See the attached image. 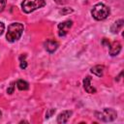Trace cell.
<instances>
[{
    "label": "cell",
    "instance_id": "8992f818",
    "mask_svg": "<svg viewBox=\"0 0 124 124\" xmlns=\"http://www.w3.org/2000/svg\"><path fill=\"white\" fill-rule=\"evenodd\" d=\"M109 46V54L111 56L117 55L121 50V44L118 41H113L111 44L108 45Z\"/></svg>",
    "mask_w": 124,
    "mask_h": 124
},
{
    "label": "cell",
    "instance_id": "52a82bcc",
    "mask_svg": "<svg viewBox=\"0 0 124 124\" xmlns=\"http://www.w3.org/2000/svg\"><path fill=\"white\" fill-rule=\"evenodd\" d=\"M44 46H45V48H46V50L47 52L52 53V52H54V51L57 49V47H58V43H57L56 41H54V40H47V41L45 42Z\"/></svg>",
    "mask_w": 124,
    "mask_h": 124
},
{
    "label": "cell",
    "instance_id": "d6986e66",
    "mask_svg": "<svg viewBox=\"0 0 124 124\" xmlns=\"http://www.w3.org/2000/svg\"><path fill=\"white\" fill-rule=\"evenodd\" d=\"M58 5H63V4H65V3H67L69 0H54Z\"/></svg>",
    "mask_w": 124,
    "mask_h": 124
},
{
    "label": "cell",
    "instance_id": "2e32d148",
    "mask_svg": "<svg viewBox=\"0 0 124 124\" xmlns=\"http://www.w3.org/2000/svg\"><path fill=\"white\" fill-rule=\"evenodd\" d=\"M54 112H55V109H54V108H50V109H48V110L46 111V118H49Z\"/></svg>",
    "mask_w": 124,
    "mask_h": 124
},
{
    "label": "cell",
    "instance_id": "277c9868",
    "mask_svg": "<svg viewBox=\"0 0 124 124\" xmlns=\"http://www.w3.org/2000/svg\"><path fill=\"white\" fill-rule=\"evenodd\" d=\"M95 114H96V116H97L100 120L105 121V122L113 121V120L116 118V116H117L116 111H115L113 108H104V109L101 110V111H97V112H95Z\"/></svg>",
    "mask_w": 124,
    "mask_h": 124
},
{
    "label": "cell",
    "instance_id": "e0dca14e",
    "mask_svg": "<svg viewBox=\"0 0 124 124\" xmlns=\"http://www.w3.org/2000/svg\"><path fill=\"white\" fill-rule=\"evenodd\" d=\"M5 6H6V0H0V12L4 10Z\"/></svg>",
    "mask_w": 124,
    "mask_h": 124
},
{
    "label": "cell",
    "instance_id": "6da1fadb",
    "mask_svg": "<svg viewBox=\"0 0 124 124\" xmlns=\"http://www.w3.org/2000/svg\"><path fill=\"white\" fill-rule=\"evenodd\" d=\"M23 30H24V26L22 23H19V22L11 23L8 26V31L6 34L7 41L10 43H14V42L17 41L21 37Z\"/></svg>",
    "mask_w": 124,
    "mask_h": 124
},
{
    "label": "cell",
    "instance_id": "30bf717a",
    "mask_svg": "<svg viewBox=\"0 0 124 124\" xmlns=\"http://www.w3.org/2000/svg\"><path fill=\"white\" fill-rule=\"evenodd\" d=\"M123 23H124L123 19H118V20H116V21L111 25V27H110L111 33H113V34L118 33V32L121 30V28L123 27Z\"/></svg>",
    "mask_w": 124,
    "mask_h": 124
},
{
    "label": "cell",
    "instance_id": "ffe728a7",
    "mask_svg": "<svg viewBox=\"0 0 124 124\" xmlns=\"http://www.w3.org/2000/svg\"><path fill=\"white\" fill-rule=\"evenodd\" d=\"M102 44H103L104 46H108L110 43H109V41H108L106 38H104V39H103V42H102Z\"/></svg>",
    "mask_w": 124,
    "mask_h": 124
},
{
    "label": "cell",
    "instance_id": "8fae6325",
    "mask_svg": "<svg viewBox=\"0 0 124 124\" xmlns=\"http://www.w3.org/2000/svg\"><path fill=\"white\" fill-rule=\"evenodd\" d=\"M104 69H105V67L103 65H96L91 68V73H93L97 77H102L104 74Z\"/></svg>",
    "mask_w": 124,
    "mask_h": 124
},
{
    "label": "cell",
    "instance_id": "3957f363",
    "mask_svg": "<svg viewBox=\"0 0 124 124\" xmlns=\"http://www.w3.org/2000/svg\"><path fill=\"white\" fill-rule=\"evenodd\" d=\"M46 5L45 0H23L21 3V9L25 14H30Z\"/></svg>",
    "mask_w": 124,
    "mask_h": 124
},
{
    "label": "cell",
    "instance_id": "5bb4252c",
    "mask_svg": "<svg viewBox=\"0 0 124 124\" xmlns=\"http://www.w3.org/2000/svg\"><path fill=\"white\" fill-rule=\"evenodd\" d=\"M70 13H73V9H71V8H63L60 11V14H62V15H67Z\"/></svg>",
    "mask_w": 124,
    "mask_h": 124
},
{
    "label": "cell",
    "instance_id": "5b68a950",
    "mask_svg": "<svg viewBox=\"0 0 124 124\" xmlns=\"http://www.w3.org/2000/svg\"><path fill=\"white\" fill-rule=\"evenodd\" d=\"M73 25V21L72 20H66L64 22H61L58 24V35L59 37H64L68 31L70 30V28Z\"/></svg>",
    "mask_w": 124,
    "mask_h": 124
},
{
    "label": "cell",
    "instance_id": "44dd1931",
    "mask_svg": "<svg viewBox=\"0 0 124 124\" xmlns=\"http://www.w3.org/2000/svg\"><path fill=\"white\" fill-rule=\"evenodd\" d=\"M1 115H2V112H1V110H0V116H1Z\"/></svg>",
    "mask_w": 124,
    "mask_h": 124
},
{
    "label": "cell",
    "instance_id": "7a4b0ae2",
    "mask_svg": "<svg viewBox=\"0 0 124 124\" xmlns=\"http://www.w3.org/2000/svg\"><path fill=\"white\" fill-rule=\"evenodd\" d=\"M109 8L106 6L103 3H98L96 4L92 10H91V15L96 20H103L106 19L109 16Z\"/></svg>",
    "mask_w": 124,
    "mask_h": 124
},
{
    "label": "cell",
    "instance_id": "9a60e30c",
    "mask_svg": "<svg viewBox=\"0 0 124 124\" xmlns=\"http://www.w3.org/2000/svg\"><path fill=\"white\" fill-rule=\"evenodd\" d=\"M14 90H15V83L12 82L11 85L9 86V88L7 89V93H8V94H13V93H14Z\"/></svg>",
    "mask_w": 124,
    "mask_h": 124
},
{
    "label": "cell",
    "instance_id": "ba28073f",
    "mask_svg": "<svg viewBox=\"0 0 124 124\" xmlns=\"http://www.w3.org/2000/svg\"><path fill=\"white\" fill-rule=\"evenodd\" d=\"M72 113H73L72 110H64V111L60 112L58 114V116H57V123L63 124V123L68 122V120L70 119Z\"/></svg>",
    "mask_w": 124,
    "mask_h": 124
},
{
    "label": "cell",
    "instance_id": "ac0fdd59",
    "mask_svg": "<svg viewBox=\"0 0 124 124\" xmlns=\"http://www.w3.org/2000/svg\"><path fill=\"white\" fill-rule=\"evenodd\" d=\"M4 30H5V25H4V23H3V22H1V21H0V36L3 34Z\"/></svg>",
    "mask_w": 124,
    "mask_h": 124
},
{
    "label": "cell",
    "instance_id": "7c38bea8",
    "mask_svg": "<svg viewBox=\"0 0 124 124\" xmlns=\"http://www.w3.org/2000/svg\"><path fill=\"white\" fill-rule=\"evenodd\" d=\"M16 87L19 89V90H27L28 88H29V84H28V82H26L25 80H23V79H18L17 81H16Z\"/></svg>",
    "mask_w": 124,
    "mask_h": 124
},
{
    "label": "cell",
    "instance_id": "9c48e42d",
    "mask_svg": "<svg viewBox=\"0 0 124 124\" xmlns=\"http://www.w3.org/2000/svg\"><path fill=\"white\" fill-rule=\"evenodd\" d=\"M90 82H91V78L89 76H87L86 78H84V79H83V88H84V90L87 93L94 94V93H96V88H94L91 85Z\"/></svg>",
    "mask_w": 124,
    "mask_h": 124
},
{
    "label": "cell",
    "instance_id": "4fadbf2b",
    "mask_svg": "<svg viewBox=\"0 0 124 124\" xmlns=\"http://www.w3.org/2000/svg\"><path fill=\"white\" fill-rule=\"evenodd\" d=\"M25 55H20V57H19V61H20V64H19V66H20V68L21 69H25L26 67H27V62H26V60H25Z\"/></svg>",
    "mask_w": 124,
    "mask_h": 124
}]
</instances>
